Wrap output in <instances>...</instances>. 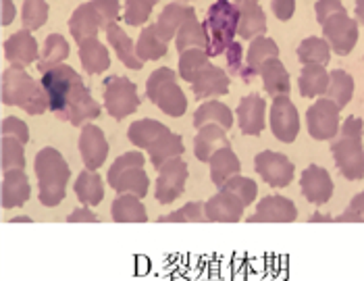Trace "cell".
I'll return each mask as SVG.
<instances>
[{
  "label": "cell",
  "mask_w": 364,
  "mask_h": 281,
  "mask_svg": "<svg viewBox=\"0 0 364 281\" xmlns=\"http://www.w3.org/2000/svg\"><path fill=\"white\" fill-rule=\"evenodd\" d=\"M80 60L87 75H100L111 67V55L109 48L96 38H85L80 42Z\"/></svg>",
  "instance_id": "obj_27"
},
{
  "label": "cell",
  "mask_w": 364,
  "mask_h": 281,
  "mask_svg": "<svg viewBox=\"0 0 364 281\" xmlns=\"http://www.w3.org/2000/svg\"><path fill=\"white\" fill-rule=\"evenodd\" d=\"M350 208H354L356 213H360L364 217V190L360 194H356V196L352 198V202H350Z\"/></svg>",
  "instance_id": "obj_55"
},
{
  "label": "cell",
  "mask_w": 364,
  "mask_h": 281,
  "mask_svg": "<svg viewBox=\"0 0 364 281\" xmlns=\"http://www.w3.org/2000/svg\"><path fill=\"white\" fill-rule=\"evenodd\" d=\"M237 26H240L237 4L231 0H215L208 6L204 19V28L208 36V55H223L237 36Z\"/></svg>",
  "instance_id": "obj_4"
},
{
  "label": "cell",
  "mask_w": 364,
  "mask_h": 281,
  "mask_svg": "<svg viewBox=\"0 0 364 281\" xmlns=\"http://www.w3.org/2000/svg\"><path fill=\"white\" fill-rule=\"evenodd\" d=\"M223 146H229V140H227V129L219 123H206L198 129L196 140H194V154H196L198 161L202 163H208L210 157L223 148Z\"/></svg>",
  "instance_id": "obj_26"
},
{
  "label": "cell",
  "mask_w": 364,
  "mask_h": 281,
  "mask_svg": "<svg viewBox=\"0 0 364 281\" xmlns=\"http://www.w3.org/2000/svg\"><path fill=\"white\" fill-rule=\"evenodd\" d=\"M225 56H227V67H229V75H235V73H242L246 60H244V46L240 42H231L229 48L225 51Z\"/></svg>",
  "instance_id": "obj_49"
},
{
  "label": "cell",
  "mask_w": 364,
  "mask_h": 281,
  "mask_svg": "<svg viewBox=\"0 0 364 281\" xmlns=\"http://www.w3.org/2000/svg\"><path fill=\"white\" fill-rule=\"evenodd\" d=\"M341 11H346L343 4H341V0H316V4H314L316 21H318L321 26H323L331 15L341 13Z\"/></svg>",
  "instance_id": "obj_50"
},
{
  "label": "cell",
  "mask_w": 364,
  "mask_h": 281,
  "mask_svg": "<svg viewBox=\"0 0 364 281\" xmlns=\"http://www.w3.org/2000/svg\"><path fill=\"white\" fill-rule=\"evenodd\" d=\"M146 96L168 117H183L188 111V98L177 84V73L168 67L152 71L146 84Z\"/></svg>",
  "instance_id": "obj_6"
},
{
  "label": "cell",
  "mask_w": 364,
  "mask_h": 281,
  "mask_svg": "<svg viewBox=\"0 0 364 281\" xmlns=\"http://www.w3.org/2000/svg\"><path fill=\"white\" fill-rule=\"evenodd\" d=\"M144 165H146V159L138 150L121 154L109 169V175H107L109 186L117 194H136V196L146 198L148 188H150V177Z\"/></svg>",
  "instance_id": "obj_5"
},
{
  "label": "cell",
  "mask_w": 364,
  "mask_h": 281,
  "mask_svg": "<svg viewBox=\"0 0 364 281\" xmlns=\"http://www.w3.org/2000/svg\"><path fill=\"white\" fill-rule=\"evenodd\" d=\"M354 13H356V19H358V23H360V26L364 28V0H356Z\"/></svg>",
  "instance_id": "obj_57"
},
{
  "label": "cell",
  "mask_w": 364,
  "mask_h": 281,
  "mask_svg": "<svg viewBox=\"0 0 364 281\" xmlns=\"http://www.w3.org/2000/svg\"><path fill=\"white\" fill-rule=\"evenodd\" d=\"M237 9H240L237 36L242 40H254V38L267 33V15L260 9V4H244Z\"/></svg>",
  "instance_id": "obj_34"
},
{
  "label": "cell",
  "mask_w": 364,
  "mask_h": 281,
  "mask_svg": "<svg viewBox=\"0 0 364 281\" xmlns=\"http://www.w3.org/2000/svg\"><path fill=\"white\" fill-rule=\"evenodd\" d=\"M73 192L85 206H98L105 198V184H102V177L98 175V171H92V169L82 171L73 184Z\"/></svg>",
  "instance_id": "obj_31"
},
{
  "label": "cell",
  "mask_w": 364,
  "mask_h": 281,
  "mask_svg": "<svg viewBox=\"0 0 364 281\" xmlns=\"http://www.w3.org/2000/svg\"><path fill=\"white\" fill-rule=\"evenodd\" d=\"M206 123H219V125H223L225 129H231L233 127V112L221 100L210 98L208 102L200 105L196 115H194V127L200 129Z\"/></svg>",
  "instance_id": "obj_37"
},
{
  "label": "cell",
  "mask_w": 364,
  "mask_h": 281,
  "mask_svg": "<svg viewBox=\"0 0 364 281\" xmlns=\"http://www.w3.org/2000/svg\"><path fill=\"white\" fill-rule=\"evenodd\" d=\"M254 169L271 188H285L294 179V163L275 150H262L254 159Z\"/></svg>",
  "instance_id": "obj_13"
},
{
  "label": "cell",
  "mask_w": 364,
  "mask_h": 281,
  "mask_svg": "<svg viewBox=\"0 0 364 281\" xmlns=\"http://www.w3.org/2000/svg\"><path fill=\"white\" fill-rule=\"evenodd\" d=\"M229 82H231V78L227 75L225 69L208 63L198 73L196 80L192 82V92H194V96H196L198 100L219 98V96H225L229 92Z\"/></svg>",
  "instance_id": "obj_21"
},
{
  "label": "cell",
  "mask_w": 364,
  "mask_h": 281,
  "mask_svg": "<svg viewBox=\"0 0 364 281\" xmlns=\"http://www.w3.org/2000/svg\"><path fill=\"white\" fill-rule=\"evenodd\" d=\"M298 219L296 204L285 196H264L258 204L254 215L248 217V223H291Z\"/></svg>",
  "instance_id": "obj_17"
},
{
  "label": "cell",
  "mask_w": 364,
  "mask_h": 281,
  "mask_svg": "<svg viewBox=\"0 0 364 281\" xmlns=\"http://www.w3.org/2000/svg\"><path fill=\"white\" fill-rule=\"evenodd\" d=\"M107 42L112 46V51L117 53L119 60L127 67V69H134L138 71L144 67V60H141L138 53H136V42L123 31V28L114 21V23H109L107 28Z\"/></svg>",
  "instance_id": "obj_25"
},
{
  "label": "cell",
  "mask_w": 364,
  "mask_h": 281,
  "mask_svg": "<svg viewBox=\"0 0 364 281\" xmlns=\"http://www.w3.org/2000/svg\"><path fill=\"white\" fill-rule=\"evenodd\" d=\"M235 115H237V125L244 136H258L264 129L267 102L258 94H248L246 98L240 100Z\"/></svg>",
  "instance_id": "obj_20"
},
{
  "label": "cell",
  "mask_w": 364,
  "mask_h": 281,
  "mask_svg": "<svg viewBox=\"0 0 364 281\" xmlns=\"http://www.w3.org/2000/svg\"><path fill=\"white\" fill-rule=\"evenodd\" d=\"M100 29H105V23L98 15L96 6L92 4V0L80 4L69 19V31L77 44L84 42L85 38H96Z\"/></svg>",
  "instance_id": "obj_23"
},
{
  "label": "cell",
  "mask_w": 364,
  "mask_h": 281,
  "mask_svg": "<svg viewBox=\"0 0 364 281\" xmlns=\"http://www.w3.org/2000/svg\"><path fill=\"white\" fill-rule=\"evenodd\" d=\"M0 159L2 171L11 169H26V144L13 136H2L0 146Z\"/></svg>",
  "instance_id": "obj_43"
},
{
  "label": "cell",
  "mask_w": 364,
  "mask_h": 281,
  "mask_svg": "<svg viewBox=\"0 0 364 281\" xmlns=\"http://www.w3.org/2000/svg\"><path fill=\"white\" fill-rule=\"evenodd\" d=\"M67 221L69 223H100V217L96 213H92L87 206H82V208H75Z\"/></svg>",
  "instance_id": "obj_52"
},
{
  "label": "cell",
  "mask_w": 364,
  "mask_h": 281,
  "mask_svg": "<svg viewBox=\"0 0 364 281\" xmlns=\"http://www.w3.org/2000/svg\"><path fill=\"white\" fill-rule=\"evenodd\" d=\"M279 56V46L273 38H267V36H258L250 40V46H248V56H246V65L242 69V80L246 84H250L256 75H260V69L267 60Z\"/></svg>",
  "instance_id": "obj_19"
},
{
  "label": "cell",
  "mask_w": 364,
  "mask_h": 281,
  "mask_svg": "<svg viewBox=\"0 0 364 281\" xmlns=\"http://www.w3.org/2000/svg\"><path fill=\"white\" fill-rule=\"evenodd\" d=\"M339 111L341 107L336 100L323 96L318 98L309 111H306V127H309L310 138L314 140H333L339 134Z\"/></svg>",
  "instance_id": "obj_8"
},
{
  "label": "cell",
  "mask_w": 364,
  "mask_h": 281,
  "mask_svg": "<svg viewBox=\"0 0 364 281\" xmlns=\"http://www.w3.org/2000/svg\"><path fill=\"white\" fill-rule=\"evenodd\" d=\"M140 107V96H138V85L127 78L112 75L105 80V109L109 111L112 119L121 121L129 115L138 111Z\"/></svg>",
  "instance_id": "obj_7"
},
{
  "label": "cell",
  "mask_w": 364,
  "mask_h": 281,
  "mask_svg": "<svg viewBox=\"0 0 364 281\" xmlns=\"http://www.w3.org/2000/svg\"><path fill=\"white\" fill-rule=\"evenodd\" d=\"M210 181L221 188L225 181H229L233 175H240L242 171V163L237 159V154L231 150V146H223L219 148L213 157H210Z\"/></svg>",
  "instance_id": "obj_29"
},
{
  "label": "cell",
  "mask_w": 364,
  "mask_h": 281,
  "mask_svg": "<svg viewBox=\"0 0 364 281\" xmlns=\"http://www.w3.org/2000/svg\"><path fill=\"white\" fill-rule=\"evenodd\" d=\"M188 181V165L181 161V157L168 159L163 167L159 169L156 177V192L154 196L161 204H171L183 194Z\"/></svg>",
  "instance_id": "obj_12"
},
{
  "label": "cell",
  "mask_w": 364,
  "mask_h": 281,
  "mask_svg": "<svg viewBox=\"0 0 364 281\" xmlns=\"http://www.w3.org/2000/svg\"><path fill=\"white\" fill-rule=\"evenodd\" d=\"M231 2H235L237 6H244V4H258V0H231Z\"/></svg>",
  "instance_id": "obj_58"
},
{
  "label": "cell",
  "mask_w": 364,
  "mask_h": 281,
  "mask_svg": "<svg viewBox=\"0 0 364 281\" xmlns=\"http://www.w3.org/2000/svg\"><path fill=\"white\" fill-rule=\"evenodd\" d=\"M175 48L177 53H183L188 48H206L208 51V36H206V28L204 23L198 21V17L188 19L181 29L175 36Z\"/></svg>",
  "instance_id": "obj_38"
},
{
  "label": "cell",
  "mask_w": 364,
  "mask_h": 281,
  "mask_svg": "<svg viewBox=\"0 0 364 281\" xmlns=\"http://www.w3.org/2000/svg\"><path fill=\"white\" fill-rule=\"evenodd\" d=\"M0 202L2 208H19L23 206L31 196L28 175L23 169H11L2 175V190H0Z\"/></svg>",
  "instance_id": "obj_22"
},
{
  "label": "cell",
  "mask_w": 364,
  "mask_h": 281,
  "mask_svg": "<svg viewBox=\"0 0 364 281\" xmlns=\"http://www.w3.org/2000/svg\"><path fill=\"white\" fill-rule=\"evenodd\" d=\"M92 4L96 6L105 28L109 23H114L121 17V2L119 0H92Z\"/></svg>",
  "instance_id": "obj_48"
},
{
  "label": "cell",
  "mask_w": 364,
  "mask_h": 281,
  "mask_svg": "<svg viewBox=\"0 0 364 281\" xmlns=\"http://www.w3.org/2000/svg\"><path fill=\"white\" fill-rule=\"evenodd\" d=\"M69 53H71L69 42H67L60 33H50V36L46 38L44 46H42L40 58H38V69H40V73H44V71L56 67V65L65 63Z\"/></svg>",
  "instance_id": "obj_36"
},
{
  "label": "cell",
  "mask_w": 364,
  "mask_h": 281,
  "mask_svg": "<svg viewBox=\"0 0 364 281\" xmlns=\"http://www.w3.org/2000/svg\"><path fill=\"white\" fill-rule=\"evenodd\" d=\"M192 17H196V11L190 6V4H183V2H171L167 4L165 9H163V13L159 15V21H156V31H159V36L165 40V42H171V40H175V36H177V31L181 29V26L188 21V19H192Z\"/></svg>",
  "instance_id": "obj_24"
},
{
  "label": "cell",
  "mask_w": 364,
  "mask_h": 281,
  "mask_svg": "<svg viewBox=\"0 0 364 281\" xmlns=\"http://www.w3.org/2000/svg\"><path fill=\"white\" fill-rule=\"evenodd\" d=\"M260 75H262V84H264L267 94H271L273 98L281 96V94H289V90H291L289 73H287L285 65L279 60V56L267 60L260 69Z\"/></svg>",
  "instance_id": "obj_32"
},
{
  "label": "cell",
  "mask_w": 364,
  "mask_h": 281,
  "mask_svg": "<svg viewBox=\"0 0 364 281\" xmlns=\"http://www.w3.org/2000/svg\"><path fill=\"white\" fill-rule=\"evenodd\" d=\"M186 2H192V0H186Z\"/></svg>",
  "instance_id": "obj_61"
},
{
  "label": "cell",
  "mask_w": 364,
  "mask_h": 281,
  "mask_svg": "<svg viewBox=\"0 0 364 281\" xmlns=\"http://www.w3.org/2000/svg\"><path fill=\"white\" fill-rule=\"evenodd\" d=\"M325 96L336 100L337 105L343 109L352 100V96H354V78L348 71H343V69H333L331 71L329 90H327Z\"/></svg>",
  "instance_id": "obj_42"
},
{
  "label": "cell",
  "mask_w": 364,
  "mask_h": 281,
  "mask_svg": "<svg viewBox=\"0 0 364 281\" xmlns=\"http://www.w3.org/2000/svg\"><path fill=\"white\" fill-rule=\"evenodd\" d=\"M329 82H331V73L327 71L325 65L321 63H309L302 67L300 73V94L304 98H316V96H325L329 90Z\"/></svg>",
  "instance_id": "obj_28"
},
{
  "label": "cell",
  "mask_w": 364,
  "mask_h": 281,
  "mask_svg": "<svg viewBox=\"0 0 364 281\" xmlns=\"http://www.w3.org/2000/svg\"><path fill=\"white\" fill-rule=\"evenodd\" d=\"M331 44L325 40V38H316V36H310L306 40H302V44L298 46V58L302 65H309V63H321V65H327L331 60Z\"/></svg>",
  "instance_id": "obj_40"
},
{
  "label": "cell",
  "mask_w": 364,
  "mask_h": 281,
  "mask_svg": "<svg viewBox=\"0 0 364 281\" xmlns=\"http://www.w3.org/2000/svg\"><path fill=\"white\" fill-rule=\"evenodd\" d=\"M210 55L206 48H188L183 53H179V78L186 80L188 84H192L196 80V75L210 63Z\"/></svg>",
  "instance_id": "obj_41"
},
{
  "label": "cell",
  "mask_w": 364,
  "mask_h": 281,
  "mask_svg": "<svg viewBox=\"0 0 364 281\" xmlns=\"http://www.w3.org/2000/svg\"><path fill=\"white\" fill-rule=\"evenodd\" d=\"M17 17V9H15V2L13 0H2V17H0V23L6 28L15 21Z\"/></svg>",
  "instance_id": "obj_53"
},
{
  "label": "cell",
  "mask_w": 364,
  "mask_h": 281,
  "mask_svg": "<svg viewBox=\"0 0 364 281\" xmlns=\"http://www.w3.org/2000/svg\"><path fill=\"white\" fill-rule=\"evenodd\" d=\"M42 85L48 94L50 109L63 121H69L71 125H84L85 121L100 117V105L92 96L90 88L80 78V73L60 63L53 69L42 73Z\"/></svg>",
  "instance_id": "obj_1"
},
{
  "label": "cell",
  "mask_w": 364,
  "mask_h": 281,
  "mask_svg": "<svg viewBox=\"0 0 364 281\" xmlns=\"http://www.w3.org/2000/svg\"><path fill=\"white\" fill-rule=\"evenodd\" d=\"M0 98L6 107H19L28 115H42L50 109L48 94L42 82H36L23 67H9L2 73Z\"/></svg>",
  "instance_id": "obj_2"
},
{
  "label": "cell",
  "mask_w": 364,
  "mask_h": 281,
  "mask_svg": "<svg viewBox=\"0 0 364 281\" xmlns=\"http://www.w3.org/2000/svg\"><path fill=\"white\" fill-rule=\"evenodd\" d=\"M11 223H31V219L29 217H15Z\"/></svg>",
  "instance_id": "obj_59"
},
{
  "label": "cell",
  "mask_w": 364,
  "mask_h": 281,
  "mask_svg": "<svg viewBox=\"0 0 364 281\" xmlns=\"http://www.w3.org/2000/svg\"><path fill=\"white\" fill-rule=\"evenodd\" d=\"M168 132L167 125H163L161 121L156 119H140V121H134L127 129V138L132 144H136L138 148L148 150L154 142L159 140L161 136H165Z\"/></svg>",
  "instance_id": "obj_35"
},
{
  "label": "cell",
  "mask_w": 364,
  "mask_h": 281,
  "mask_svg": "<svg viewBox=\"0 0 364 281\" xmlns=\"http://www.w3.org/2000/svg\"><path fill=\"white\" fill-rule=\"evenodd\" d=\"M331 154L339 173L348 181H358L364 177L363 136H341L331 144Z\"/></svg>",
  "instance_id": "obj_9"
},
{
  "label": "cell",
  "mask_w": 364,
  "mask_h": 281,
  "mask_svg": "<svg viewBox=\"0 0 364 281\" xmlns=\"http://www.w3.org/2000/svg\"><path fill=\"white\" fill-rule=\"evenodd\" d=\"M146 2H148V4H152V6H154V4H156V2H161V0H146Z\"/></svg>",
  "instance_id": "obj_60"
},
{
  "label": "cell",
  "mask_w": 364,
  "mask_h": 281,
  "mask_svg": "<svg viewBox=\"0 0 364 281\" xmlns=\"http://www.w3.org/2000/svg\"><path fill=\"white\" fill-rule=\"evenodd\" d=\"M0 129H2V136H13V138L21 140L23 144H28L29 142L28 123H26L23 119H19V117H6V119L2 121Z\"/></svg>",
  "instance_id": "obj_47"
},
{
  "label": "cell",
  "mask_w": 364,
  "mask_h": 281,
  "mask_svg": "<svg viewBox=\"0 0 364 281\" xmlns=\"http://www.w3.org/2000/svg\"><path fill=\"white\" fill-rule=\"evenodd\" d=\"M112 221L117 223H146L148 213L141 204V198L136 194H119L111 206Z\"/></svg>",
  "instance_id": "obj_30"
},
{
  "label": "cell",
  "mask_w": 364,
  "mask_h": 281,
  "mask_svg": "<svg viewBox=\"0 0 364 281\" xmlns=\"http://www.w3.org/2000/svg\"><path fill=\"white\" fill-rule=\"evenodd\" d=\"M271 11L279 21H289L296 13V0H271Z\"/></svg>",
  "instance_id": "obj_51"
},
{
  "label": "cell",
  "mask_w": 364,
  "mask_h": 281,
  "mask_svg": "<svg viewBox=\"0 0 364 281\" xmlns=\"http://www.w3.org/2000/svg\"><path fill=\"white\" fill-rule=\"evenodd\" d=\"M183 152H186L183 138L179 134H173L171 129L148 148V157H150V163L154 165V169H161L168 159L181 157Z\"/></svg>",
  "instance_id": "obj_33"
},
{
  "label": "cell",
  "mask_w": 364,
  "mask_h": 281,
  "mask_svg": "<svg viewBox=\"0 0 364 281\" xmlns=\"http://www.w3.org/2000/svg\"><path fill=\"white\" fill-rule=\"evenodd\" d=\"M337 223H363L364 217L360 213H356L354 208H348L346 213H341L339 217H336Z\"/></svg>",
  "instance_id": "obj_54"
},
{
  "label": "cell",
  "mask_w": 364,
  "mask_h": 281,
  "mask_svg": "<svg viewBox=\"0 0 364 281\" xmlns=\"http://www.w3.org/2000/svg\"><path fill=\"white\" fill-rule=\"evenodd\" d=\"M300 190L309 202L321 206L331 200L336 186L327 169H323L321 165H309L300 177Z\"/></svg>",
  "instance_id": "obj_18"
},
{
  "label": "cell",
  "mask_w": 364,
  "mask_h": 281,
  "mask_svg": "<svg viewBox=\"0 0 364 281\" xmlns=\"http://www.w3.org/2000/svg\"><path fill=\"white\" fill-rule=\"evenodd\" d=\"M271 132L283 144H291L300 134V115L287 94L273 98L271 105Z\"/></svg>",
  "instance_id": "obj_11"
},
{
  "label": "cell",
  "mask_w": 364,
  "mask_h": 281,
  "mask_svg": "<svg viewBox=\"0 0 364 281\" xmlns=\"http://www.w3.org/2000/svg\"><path fill=\"white\" fill-rule=\"evenodd\" d=\"M80 154H82V161H84L85 169H92V171H98V169L107 163L109 142L105 138V132L100 127H96L94 123L82 125Z\"/></svg>",
  "instance_id": "obj_15"
},
{
  "label": "cell",
  "mask_w": 364,
  "mask_h": 281,
  "mask_svg": "<svg viewBox=\"0 0 364 281\" xmlns=\"http://www.w3.org/2000/svg\"><path fill=\"white\" fill-rule=\"evenodd\" d=\"M244 211L246 202L227 190H219V194L204 202L206 221L213 223H237L244 217Z\"/></svg>",
  "instance_id": "obj_16"
},
{
  "label": "cell",
  "mask_w": 364,
  "mask_h": 281,
  "mask_svg": "<svg viewBox=\"0 0 364 281\" xmlns=\"http://www.w3.org/2000/svg\"><path fill=\"white\" fill-rule=\"evenodd\" d=\"M219 190L233 192L235 196H240L244 202H246V206H248V204H252L254 198H256V194H258V186H256V181L250 179V177H242V175H233L229 181H225Z\"/></svg>",
  "instance_id": "obj_46"
},
{
  "label": "cell",
  "mask_w": 364,
  "mask_h": 281,
  "mask_svg": "<svg viewBox=\"0 0 364 281\" xmlns=\"http://www.w3.org/2000/svg\"><path fill=\"white\" fill-rule=\"evenodd\" d=\"M46 21H48V2L46 0H23V6H21L23 28L36 31Z\"/></svg>",
  "instance_id": "obj_44"
},
{
  "label": "cell",
  "mask_w": 364,
  "mask_h": 281,
  "mask_svg": "<svg viewBox=\"0 0 364 281\" xmlns=\"http://www.w3.org/2000/svg\"><path fill=\"white\" fill-rule=\"evenodd\" d=\"M310 223H331V221H336L331 215H321V213H316V215H312L309 219Z\"/></svg>",
  "instance_id": "obj_56"
},
{
  "label": "cell",
  "mask_w": 364,
  "mask_h": 281,
  "mask_svg": "<svg viewBox=\"0 0 364 281\" xmlns=\"http://www.w3.org/2000/svg\"><path fill=\"white\" fill-rule=\"evenodd\" d=\"M136 53L141 60H159L168 53V42H165L159 31H156V23L148 26L140 31V38L136 42Z\"/></svg>",
  "instance_id": "obj_39"
},
{
  "label": "cell",
  "mask_w": 364,
  "mask_h": 281,
  "mask_svg": "<svg viewBox=\"0 0 364 281\" xmlns=\"http://www.w3.org/2000/svg\"><path fill=\"white\" fill-rule=\"evenodd\" d=\"M323 38L331 44L336 55H350L358 42V19H352L346 11L331 15L323 23Z\"/></svg>",
  "instance_id": "obj_10"
},
{
  "label": "cell",
  "mask_w": 364,
  "mask_h": 281,
  "mask_svg": "<svg viewBox=\"0 0 364 281\" xmlns=\"http://www.w3.org/2000/svg\"><path fill=\"white\" fill-rule=\"evenodd\" d=\"M2 53H4V58L13 67H23V69L40 58L38 40L33 38L31 29L28 28H21L19 31H15L11 38H6L4 44H2Z\"/></svg>",
  "instance_id": "obj_14"
},
{
  "label": "cell",
  "mask_w": 364,
  "mask_h": 281,
  "mask_svg": "<svg viewBox=\"0 0 364 281\" xmlns=\"http://www.w3.org/2000/svg\"><path fill=\"white\" fill-rule=\"evenodd\" d=\"M202 221H206L204 202H188L179 211L159 217V223H202Z\"/></svg>",
  "instance_id": "obj_45"
},
{
  "label": "cell",
  "mask_w": 364,
  "mask_h": 281,
  "mask_svg": "<svg viewBox=\"0 0 364 281\" xmlns=\"http://www.w3.org/2000/svg\"><path fill=\"white\" fill-rule=\"evenodd\" d=\"M36 177L40 188V202L44 206H56L67 196V184L71 177V169L67 165L65 157L53 148L46 146L36 154Z\"/></svg>",
  "instance_id": "obj_3"
}]
</instances>
